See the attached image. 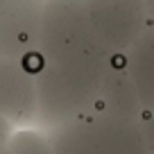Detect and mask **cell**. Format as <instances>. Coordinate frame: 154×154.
<instances>
[{
  "instance_id": "6da1fadb",
  "label": "cell",
  "mask_w": 154,
  "mask_h": 154,
  "mask_svg": "<svg viewBox=\"0 0 154 154\" xmlns=\"http://www.w3.org/2000/svg\"><path fill=\"white\" fill-rule=\"evenodd\" d=\"M43 102L59 125L97 111L113 54L95 34L82 0H50L43 18Z\"/></svg>"
},
{
  "instance_id": "7a4b0ae2",
  "label": "cell",
  "mask_w": 154,
  "mask_h": 154,
  "mask_svg": "<svg viewBox=\"0 0 154 154\" xmlns=\"http://www.w3.org/2000/svg\"><path fill=\"white\" fill-rule=\"evenodd\" d=\"M57 154H149L138 120L93 113L61 125Z\"/></svg>"
},
{
  "instance_id": "3957f363",
  "label": "cell",
  "mask_w": 154,
  "mask_h": 154,
  "mask_svg": "<svg viewBox=\"0 0 154 154\" xmlns=\"http://www.w3.org/2000/svg\"><path fill=\"white\" fill-rule=\"evenodd\" d=\"M95 34L113 54H125L149 25L145 0H82Z\"/></svg>"
},
{
  "instance_id": "277c9868",
  "label": "cell",
  "mask_w": 154,
  "mask_h": 154,
  "mask_svg": "<svg viewBox=\"0 0 154 154\" xmlns=\"http://www.w3.org/2000/svg\"><path fill=\"white\" fill-rule=\"evenodd\" d=\"M95 113L111 116V118H125V120H140V116H143L138 91L131 82L122 54L116 59V63L111 66L109 75L104 79Z\"/></svg>"
},
{
  "instance_id": "5b68a950",
  "label": "cell",
  "mask_w": 154,
  "mask_h": 154,
  "mask_svg": "<svg viewBox=\"0 0 154 154\" xmlns=\"http://www.w3.org/2000/svg\"><path fill=\"white\" fill-rule=\"evenodd\" d=\"M122 57L131 82L138 91L143 113H154V23L145 27V32Z\"/></svg>"
},
{
  "instance_id": "8992f818",
  "label": "cell",
  "mask_w": 154,
  "mask_h": 154,
  "mask_svg": "<svg viewBox=\"0 0 154 154\" xmlns=\"http://www.w3.org/2000/svg\"><path fill=\"white\" fill-rule=\"evenodd\" d=\"M138 125H140V131H143L147 152L154 154V113H143L140 120H138Z\"/></svg>"
},
{
  "instance_id": "52a82bcc",
  "label": "cell",
  "mask_w": 154,
  "mask_h": 154,
  "mask_svg": "<svg viewBox=\"0 0 154 154\" xmlns=\"http://www.w3.org/2000/svg\"><path fill=\"white\" fill-rule=\"evenodd\" d=\"M145 7H147V18H149V23H154V0H145Z\"/></svg>"
}]
</instances>
